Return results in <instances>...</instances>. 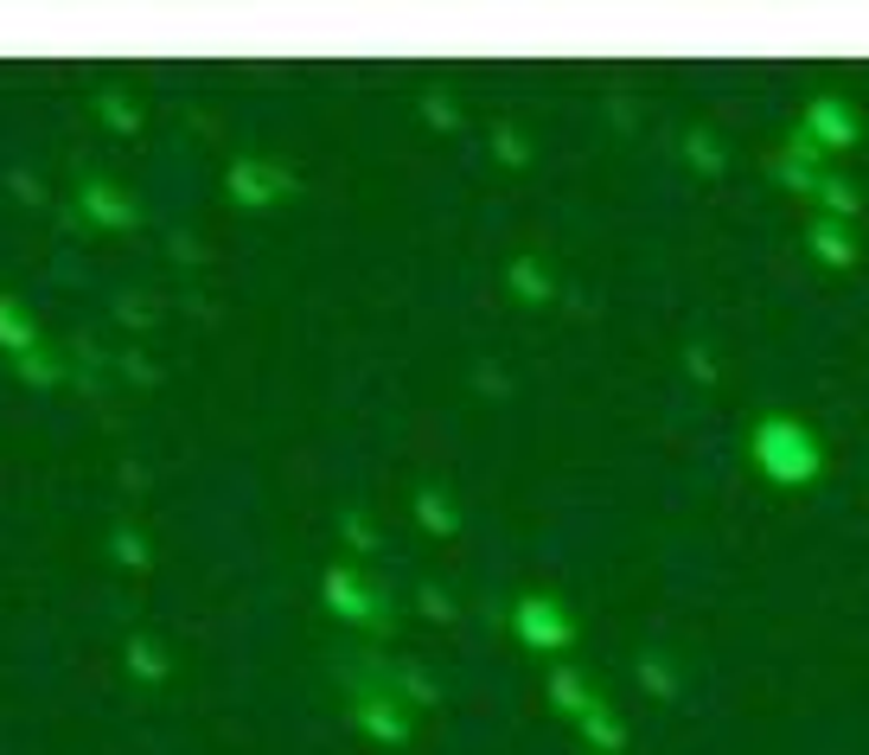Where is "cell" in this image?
Listing matches in <instances>:
<instances>
[{
	"mask_svg": "<svg viewBox=\"0 0 869 755\" xmlns=\"http://www.w3.org/2000/svg\"><path fill=\"white\" fill-rule=\"evenodd\" d=\"M748 455H755V468H761L773 487H806V480H818V474H825V443H818L799 417H787V410H767V417H755Z\"/></svg>",
	"mask_w": 869,
	"mask_h": 755,
	"instance_id": "1",
	"label": "cell"
},
{
	"mask_svg": "<svg viewBox=\"0 0 869 755\" xmlns=\"http://www.w3.org/2000/svg\"><path fill=\"white\" fill-rule=\"evenodd\" d=\"M799 135H806L812 148H825V155H850V148L863 141V116H857V103H850V97L825 90V97H812V103H806Z\"/></svg>",
	"mask_w": 869,
	"mask_h": 755,
	"instance_id": "2",
	"label": "cell"
},
{
	"mask_svg": "<svg viewBox=\"0 0 869 755\" xmlns=\"http://www.w3.org/2000/svg\"><path fill=\"white\" fill-rule=\"evenodd\" d=\"M511 627H518V640L531 653H569L576 647V615H569L557 596H518Z\"/></svg>",
	"mask_w": 869,
	"mask_h": 755,
	"instance_id": "3",
	"label": "cell"
},
{
	"mask_svg": "<svg viewBox=\"0 0 869 755\" xmlns=\"http://www.w3.org/2000/svg\"><path fill=\"white\" fill-rule=\"evenodd\" d=\"M320 596H327V608L339 615V622H358V627H390V608H383V596L364 583V576L352 570V564H332L327 576H320Z\"/></svg>",
	"mask_w": 869,
	"mask_h": 755,
	"instance_id": "4",
	"label": "cell"
},
{
	"mask_svg": "<svg viewBox=\"0 0 869 755\" xmlns=\"http://www.w3.org/2000/svg\"><path fill=\"white\" fill-rule=\"evenodd\" d=\"M224 192H230V206H276V199H294V173H281V167H269V160H237L224 173Z\"/></svg>",
	"mask_w": 869,
	"mask_h": 755,
	"instance_id": "5",
	"label": "cell"
},
{
	"mask_svg": "<svg viewBox=\"0 0 869 755\" xmlns=\"http://www.w3.org/2000/svg\"><path fill=\"white\" fill-rule=\"evenodd\" d=\"M352 724L371 736V743H409V711L390 692H364V698L352 704Z\"/></svg>",
	"mask_w": 869,
	"mask_h": 755,
	"instance_id": "6",
	"label": "cell"
},
{
	"mask_svg": "<svg viewBox=\"0 0 869 755\" xmlns=\"http://www.w3.org/2000/svg\"><path fill=\"white\" fill-rule=\"evenodd\" d=\"M806 250H812L818 269H850V262H857V237H850V225H843V218H812Z\"/></svg>",
	"mask_w": 869,
	"mask_h": 755,
	"instance_id": "7",
	"label": "cell"
},
{
	"mask_svg": "<svg viewBox=\"0 0 869 755\" xmlns=\"http://www.w3.org/2000/svg\"><path fill=\"white\" fill-rule=\"evenodd\" d=\"M77 206H83V218H97V225H109V231H128V225L141 218V211H134V199H128V192H116L109 180H83Z\"/></svg>",
	"mask_w": 869,
	"mask_h": 755,
	"instance_id": "8",
	"label": "cell"
},
{
	"mask_svg": "<svg viewBox=\"0 0 869 755\" xmlns=\"http://www.w3.org/2000/svg\"><path fill=\"white\" fill-rule=\"evenodd\" d=\"M506 288H511V301H525V308H543V301L557 295L550 269H543L537 257H511L506 262Z\"/></svg>",
	"mask_w": 869,
	"mask_h": 755,
	"instance_id": "9",
	"label": "cell"
},
{
	"mask_svg": "<svg viewBox=\"0 0 869 755\" xmlns=\"http://www.w3.org/2000/svg\"><path fill=\"white\" fill-rule=\"evenodd\" d=\"M409 513H416V525H422V532H434V538H455V532H460V506L441 494V487H416Z\"/></svg>",
	"mask_w": 869,
	"mask_h": 755,
	"instance_id": "10",
	"label": "cell"
},
{
	"mask_svg": "<svg viewBox=\"0 0 869 755\" xmlns=\"http://www.w3.org/2000/svg\"><path fill=\"white\" fill-rule=\"evenodd\" d=\"M576 724H582V736H588V749H595V755H620V749H627V724H620L601 698L588 704Z\"/></svg>",
	"mask_w": 869,
	"mask_h": 755,
	"instance_id": "11",
	"label": "cell"
},
{
	"mask_svg": "<svg viewBox=\"0 0 869 755\" xmlns=\"http://www.w3.org/2000/svg\"><path fill=\"white\" fill-rule=\"evenodd\" d=\"M588 704H595L588 678L569 673V666H557V673H550V711H557V717H582Z\"/></svg>",
	"mask_w": 869,
	"mask_h": 755,
	"instance_id": "12",
	"label": "cell"
},
{
	"mask_svg": "<svg viewBox=\"0 0 869 755\" xmlns=\"http://www.w3.org/2000/svg\"><path fill=\"white\" fill-rule=\"evenodd\" d=\"M812 206H818V218H857V186L843 180V173H825V180L812 186Z\"/></svg>",
	"mask_w": 869,
	"mask_h": 755,
	"instance_id": "13",
	"label": "cell"
},
{
	"mask_svg": "<svg viewBox=\"0 0 869 755\" xmlns=\"http://www.w3.org/2000/svg\"><path fill=\"white\" fill-rule=\"evenodd\" d=\"M128 673L141 678V685H160V678L173 673V659H167V647H160V640L134 634V640H128Z\"/></svg>",
	"mask_w": 869,
	"mask_h": 755,
	"instance_id": "14",
	"label": "cell"
},
{
	"mask_svg": "<svg viewBox=\"0 0 869 755\" xmlns=\"http://www.w3.org/2000/svg\"><path fill=\"white\" fill-rule=\"evenodd\" d=\"M0 346H7L13 359L39 346V334H32V320H26V308H20V301H13V295H0Z\"/></svg>",
	"mask_w": 869,
	"mask_h": 755,
	"instance_id": "15",
	"label": "cell"
},
{
	"mask_svg": "<svg viewBox=\"0 0 869 755\" xmlns=\"http://www.w3.org/2000/svg\"><path fill=\"white\" fill-rule=\"evenodd\" d=\"M685 160L697 167V173H722V167H729V148H722L710 129H690L685 135Z\"/></svg>",
	"mask_w": 869,
	"mask_h": 755,
	"instance_id": "16",
	"label": "cell"
},
{
	"mask_svg": "<svg viewBox=\"0 0 869 755\" xmlns=\"http://www.w3.org/2000/svg\"><path fill=\"white\" fill-rule=\"evenodd\" d=\"M109 557H116V564H128V570H148V564H153L148 538H141V532H128V525H116V532H109Z\"/></svg>",
	"mask_w": 869,
	"mask_h": 755,
	"instance_id": "17",
	"label": "cell"
},
{
	"mask_svg": "<svg viewBox=\"0 0 869 755\" xmlns=\"http://www.w3.org/2000/svg\"><path fill=\"white\" fill-rule=\"evenodd\" d=\"M97 116H102V122H109L116 135H134V129H141V109L128 103L122 90H102V97H97Z\"/></svg>",
	"mask_w": 869,
	"mask_h": 755,
	"instance_id": "18",
	"label": "cell"
},
{
	"mask_svg": "<svg viewBox=\"0 0 869 755\" xmlns=\"http://www.w3.org/2000/svg\"><path fill=\"white\" fill-rule=\"evenodd\" d=\"M639 678H646L652 698H678V673L665 666V653H639Z\"/></svg>",
	"mask_w": 869,
	"mask_h": 755,
	"instance_id": "19",
	"label": "cell"
},
{
	"mask_svg": "<svg viewBox=\"0 0 869 755\" xmlns=\"http://www.w3.org/2000/svg\"><path fill=\"white\" fill-rule=\"evenodd\" d=\"M492 155L506 160V167H531V141L511 129V122H499V129H492Z\"/></svg>",
	"mask_w": 869,
	"mask_h": 755,
	"instance_id": "20",
	"label": "cell"
},
{
	"mask_svg": "<svg viewBox=\"0 0 869 755\" xmlns=\"http://www.w3.org/2000/svg\"><path fill=\"white\" fill-rule=\"evenodd\" d=\"M13 371H20L26 385H58V359H51L46 346H32V352H20V359H13Z\"/></svg>",
	"mask_w": 869,
	"mask_h": 755,
	"instance_id": "21",
	"label": "cell"
},
{
	"mask_svg": "<svg viewBox=\"0 0 869 755\" xmlns=\"http://www.w3.org/2000/svg\"><path fill=\"white\" fill-rule=\"evenodd\" d=\"M339 532H346V545H352V550H378V532H371V519H364L358 506L339 513Z\"/></svg>",
	"mask_w": 869,
	"mask_h": 755,
	"instance_id": "22",
	"label": "cell"
},
{
	"mask_svg": "<svg viewBox=\"0 0 869 755\" xmlns=\"http://www.w3.org/2000/svg\"><path fill=\"white\" fill-rule=\"evenodd\" d=\"M397 685H403L409 698L416 704H441V692H434V678L429 673H416V666H403V673H397Z\"/></svg>",
	"mask_w": 869,
	"mask_h": 755,
	"instance_id": "23",
	"label": "cell"
},
{
	"mask_svg": "<svg viewBox=\"0 0 869 755\" xmlns=\"http://www.w3.org/2000/svg\"><path fill=\"white\" fill-rule=\"evenodd\" d=\"M416 602H422V615H429V622H455V602H448V589L422 583V589H416Z\"/></svg>",
	"mask_w": 869,
	"mask_h": 755,
	"instance_id": "24",
	"label": "cell"
},
{
	"mask_svg": "<svg viewBox=\"0 0 869 755\" xmlns=\"http://www.w3.org/2000/svg\"><path fill=\"white\" fill-rule=\"evenodd\" d=\"M422 116H429L434 129H455V122H460L455 97H441V90H429V97H422Z\"/></svg>",
	"mask_w": 869,
	"mask_h": 755,
	"instance_id": "25",
	"label": "cell"
},
{
	"mask_svg": "<svg viewBox=\"0 0 869 755\" xmlns=\"http://www.w3.org/2000/svg\"><path fill=\"white\" fill-rule=\"evenodd\" d=\"M690 371H697L703 385H716V365H710V352H703V346H690Z\"/></svg>",
	"mask_w": 869,
	"mask_h": 755,
	"instance_id": "26",
	"label": "cell"
},
{
	"mask_svg": "<svg viewBox=\"0 0 869 755\" xmlns=\"http://www.w3.org/2000/svg\"><path fill=\"white\" fill-rule=\"evenodd\" d=\"M13 192H20L26 206H39V199H46V192H39V180H26V173H13Z\"/></svg>",
	"mask_w": 869,
	"mask_h": 755,
	"instance_id": "27",
	"label": "cell"
}]
</instances>
